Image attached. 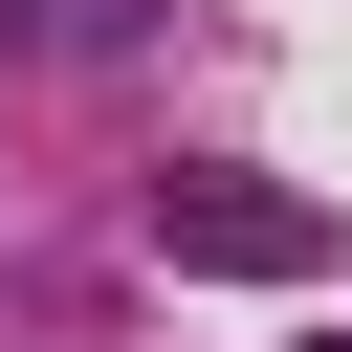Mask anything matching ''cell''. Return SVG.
<instances>
[{
	"label": "cell",
	"instance_id": "7a4b0ae2",
	"mask_svg": "<svg viewBox=\"0 0 352 352\" xmlns=\"http://www.w3.org/2000/svg\"><path fill=\"white\" fill-rule=\"evenodd\" d=\"M176 0H0V44H66V66H110V44H154Z\"/></svg>",
	"mask_w": 352,
	"mask_h": 352
},
{
	"label": "cell",
	"instance_id": "6da1fadb",
	"mask_svg": "<svg viewBox=\"0 0 352 352\" xmlns=\"http://www.w3.org/2000/svg\"><path fill=\"white\" fill-rule=\"evenodd\" d=\"M154 264H198V286H308V264H330V198H264V176H154Z\"/></svg>",
	"mask_w": 352,
	"mask_h": 352
}]
</instances>
